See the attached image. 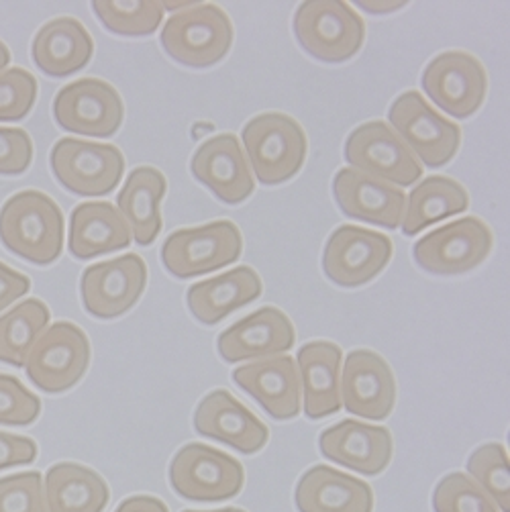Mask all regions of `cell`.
<instances>
[{"label": "cell", "mask_w": 510, "mask_h": 512, "mask_svg": "<svg viewBox=\"0 0 510 512\" xmlns=\"http://www.w3.org/2000/svg\"><path fill=\"white\" fill-rule=\"evenodd\" d=\"M0 243L35 266L54 264L64 249V215L39 190H23L0 209Z\"/></svg>", "instance_id": "1"}, {"label": "cell", "mask_w": 510, "mask_h": 512, "mask_svg": "<svg viewBox=\"0 0 510 512\" xmlns=\"http://www.w3.org/2000/svg\"><path fill=\"white\" fill-rule=\"evenodd\" d=\"M166 54L186 68H211L233 45L229 15L217 5H194L174 13L160 35Z\"/></svg>", "instance_id": "2"}, {"label": "cell", "mask_w": 510, "mask_h": 512, "mask_svg": "<svg viewBox=\"0 0 510 512\" xmlns=\"http://www.w3.org/2000/svg\"><path fill=\"white\" fill-rule=\"evenodd\" d=\"M243 145L249 166L264 186H278L294 178L309 151L302 127L282 113L251 119L243 129Z\"/></svg>", "instance_id": "3"}, {"label": "cell", "mask_w": 510, "mask_h": 512, "mask_svg": "<svg viewBox=\"0 0 510 512\" xmlns=\"http://www.w3.org/2000/svg\"><path fill=\"white\" fill-rule=\"evenodd\" d=\"M294 35L300 47L315 60L341 64L362 49L366 25L347 3L315 0L296 9Z\"/></svg>", "instance_id": "4"}, {"label": "cell", "mask_w": 510, "mask_h": 512, "mask_svg": "<svg viewBox=\"0 0 510 512\" xmlns=\"http://www.w3.org/2000/svg\"><path fill=\"white\" fill-rule=\"evenodd\" d=\"M90 366V341L74 323L60 321L47 327L31 347L25 372L33 386L45 394L74 388Z\"/></svg>", "instance_id": "5"}, {"label": "cell", "mask_w": 510, "mask_h": 512, "mask_svg": "<svg viewBox=\"0 0 510 512\" xmlns=\"http://www.w3.org/2000/svg\"><path fill=\"white\" fill-rule=\"evenodd\" d=\"M241 253L243 237L237 225L231 221H213L172 233L162 247V262L172 276L188 280L235 264Z\"/></svg>", "instance_id": "6"}, {"label": "cell", "mask_w": 510, "mask_h": 512, "mask_svg": "<svg viewBox=\"0 0 510 512\" xmlns=\"http://www.w3.org/2000/svg\"><path fill=\"white\" fill-rule=\"evenodd\" d=\"M388 121L413 156L433 170L449 164L462 143V129L433 111L417 90H408L392 102Z\"/></svg>", "instance_id": "7"}, {"label": "cell", "mask_w": 510, "mask_h": 512, "mask_svg": "<svg viewBox=\"0 0 510 512\" xmlns=\"http://www.w3.org/2000/svg\"><path fill=\"white\" fill-rule=\"evenodd\" d=\"M170 484L186 500L223 502L241 492L245 470L239 459L221 449L188 443L172 459Z\"/></svg>", "instance_id": "8"}, {"label": "cell", "mask_w": 510, "mask_h": 512, "mask_svg": "<svg viewBox=\"0 0 510 512\" xmlns=\"http://www.w3.org/2000/svg\"><path fill=\"white\" fill-rule=\"evenodd\" d=\"M49 164L66 190L86 198L111 194L125 174L119 147L74 137H64L54 145Z\"/></svg>", "instance_id": "9"}, {"label": "cell", "mask_w": 510, "mask_h": 512, "mask_svg": "<svg viewBox=\"0 0 510 512\" xmlns=\"http://www.w3.org/2000/svg\"><path fill=\"white\" fill-rule=\"evenodd\" d=\"M343 156L353 170L396 188L413 186L423 176L421 162L384 121L364 123L351 131Z\"/></svg>", "instance_id": "10"}, {"label": "cell", "mask_w": 510, "mask_h": 512, "mask_svg": "<svg viewBox=\"0 0 510 512\" xmlns=\"http://www.w3.org/2000/svg\"><path fill=\"white\" fill-rule=\"evenodd\" d=\"M492 251V233L476 217L443 225L415 243L419 268L437 276H457L478 268Z\"/></svg>", "instance_id": "11"}, {"label": "cell", "mask_w": 510, "mask_h": 512, "mask_svg": "<svg viewBox=\"0 0 510 512\" xmlns=\"http://www.w3.org/2000/svg\"><path fill=\"white\" fill-rule=\"evenodd\" d=\"M427 96L455 119H468L486 100L484 66L468 51H443L433 58L421 78Z\"/></svg>", "instance_id": "12"}, {"label": "cell", "mask_w": 510, "mask_h": 512, "mask_svg": "<svg viewBox=\"0 0 510 512\" xmlns=\"http://www.w3.org/2000/svg\"><path fill=\"white\" fill-rule=\"evenodd\" d=\"M388 235L355 225L335 229L323 251L325 276L343 288H355L374 280L392 260Z\"/></svg>", "instance_id": "13"}, {"label": "cell", "mask_w": 510, "mask_h": 512, "mask_svg": "<svg viewBox=\"0 0 510 512\" xmlns=\"http://www.w3.org/2000/svg\"><path fill=\"white\" fill-rule=\"evenodd\" d=\"M54 117L68 133L113 137L123 125L125 107L119 92L109 82L82 78L56 94Z\"/></svg>", "instance_id": "14"}, {"label": "cell", "mask_w": 510, "mask_h": 512, "mask_svg": "<svg viewBox=\"0 0 510 512\" xmlns=\"http://www.w3.org/2000/svg\"><path fill=\"white\" fill-rule=\"evenodd\" d=\"M147 286V266L137 253L84 270L80 294L86 313L96 319H117L131 311Z\"/></svg>", "instance_id": "15"}, {"label": "cell", "mask_w": 510, "mask_h": 512, "mask_svg": "<svg viewBox=\"0 0 510 512\" xmlns=\"http://www.w3.org/2000/svg\"><path fill=\"white\" fill-rule=\"evenodd\" d=\"M396 404V380L384 357L374 351L357 349L347 355L341 376V406L345 411L384 421Z\"/></svg>", "instance_id": "16"}, {"label": "cell", "mask_w": 510, "mask_h": 512, "mask_svg": "<svg viewBox=\"0 0 510 512\" xmlns=\"http://www.w3.org/2000/svg\"><path fill=\"white\" fill-rule=\"evenodd\" d=\"M194 429L198 435L227 443L243 455L266 447L270 429L227 390H213L196 406Z\"/></svg>", "instance_id": "17"}, {"label": "cell", "mask_w": 510, "mask_h": 512, "mask_svg": "<svg viewBox=\"0 0 510 512\" xmlns=\"http://www.w3.org/2000/svg\"><path fill=\"white\" fill-rule=\"evenodd\" d=\"M333 196L337 207L349 219L394 231L404 217L406 196L400 188L357 172L343 168L335 174Z\"/></svg>", "instance_id": "18"}, {"label": "cell", "mask_w": 510, "mask_h": 512, "mask_svg": "<svg viewBox=\"0 0 510 512\" xmlns=\"http://www.w3.org/2000/svg\"><path fill=\"white\" fill-rule=\"evenodd\" d=\"M190 170L202 186L227 204H241L255 190L249 164L233 133H221L204 141L192 156Z\"/></svg>", "instance_id": "19"}, {"label": "cell", "mask_w": 510, "mask_h": 512, "mask_svg": "<svg viewBox=\"0 0 510 512\" xmlns=\"http://www.w3.org/2000/svg\"><path fill=\"white\" fill-rule=\"evenodd\" d=\"M294 341L296 333L292 321L280 309L264 306L225 329L217 339V347L227 364H237L284 355L292 349Z\"/></svg>", "instance_id": "20"}, {"label": "cell", "mask_w": 510, "mask_h": 512, "mask_svg": "<svg viewBox=\"0 0 510 512\" xmlns=\"http://www.w3.org/2000/svg\"><path fill=\"white\" fill-rule=\"evenodd\" d=\"M325 459L362 476H378L392 462V433L357 421H341L327 427L319 437Z\"/></svg>", "instance_id": "21"}, {"label": "cell", "mask_w": 510, "mask_h": 512, "mask_svg": "<svg viewBox=\"0 0 510 512\" xmlns=\"http://www.w3.org/2000/svg\"><path fill=\"white\" fill-rule=\"evenodd\" d=\"M233 382L247 392L276 421L296 419L300 413V378L290 355H274L233 372Z\"/></svg>", "instance_id": "22"}, {"label": "cell", "mask_w": 510, "mask_h": 512, "mask_svg": "<svg viewBox=\"0 0 510 512\" xmlns=\"http://www.w3.org/2000/svg\"><path fill=\"white\" fill-rule=\"evenodd\" d=\"M343 353L331 341L306 343L296 357L304 394V415L319 421L341 411Z\"/></svg>", "instance_id": "23"}, {"label": "cell", "mask_w": 510, "mask_h": 512, "mask_svg": "<svg viewBox=\"0 0 510 512\" xmlns=\"http://www.w3.org/2000/svg\"><path fill=\"white\" fill-rule=\"evenodd\" d=\"M294 502L300 512H372L374 492L364 480L315 466L298 480Z\"/></svg>", "instance_id": "24"}, {"label": "cell", "mask_w": 510, "mask_h": 512, "mask_svg": "<svg viewBox=\"0 0 510 512\" xmlns=\"http://www.w3.org/2000/svg\"><path fill=\"white\" fill-rule=\"evenodd\" d=\"M92 54V35L78 19L72 17H60L45 23L31 45L35 66L51 78H66L84 70L92 60Z\"/></svg>", "instance_id": "25"}, {"label": "cell", "mask_w": 510, "mask_h": 512, "mask_svg": "<svg viewBox=\"0 0 510 512\" xmlns=\"http://www.w3.org/2000/svg\"><path fill=\"white\" fill-rule=\"evenodd\" d=\"M262 290L258 272L249 266H239L223 276L192 284L186 292V302L196 321L213 327L241 306L258 300Z\"/></svg>", "instance_id": "26"}, {"label": "cell", "mask_w": 510, "mask_h": 512, "mask_svg": "<svg viewBox=\"0 0 510 512\" xmlns=\"http://www.w3.org/2000/svg\"><path fill=\"white\" fill-rule=\"evenodd\" d=\"M131 239L127 221L111 202H82L72 211L68 247L82 262L129 247Z\"/></svg>", "instance_id": "27"}, {"label": "cell", "mask_w": 510, "mask_h": 512, "mask_svg": "<svg viewBox=\"0 0 510 512\" xmlns=\"http://www.w3.org/2000/svg\"><path fill=\"white\" fill-rule=\"evenodd\" d=\"M166 188L168 182L160 170L141 166L129 174L123 190L117 196L119 211L127 221L131 235L143 247L156 241L162 231L160 207L166 196Z\"/></svg>", "instance_id": "28"}, {"label": "cell", "mask_w": 510, "mask_h": 512, "mask_svg": "<svg viewBox=\"0 0 510 512\" xmlns=\"http://www.w3.org/2000/svg\"><path fill=\"white\" fill-rule=\"evenodd\" d=\"M109 486L98 472L80 464H58L45 474L47 512H105Z\"/></svg>", "instance_id": "29"}, {"label": "cell", "mask_w": 510, "mask_h": 512, "mask_svg": "<svg viewBox=\"0 0 510 512\" xmlns=\"http://www.w3.org/2000/svg\"><path fill=\"white\" fill-rule=\"evenodd\" d=\"M406 202L400 225L404 235L413 237L439 221L468 211L470 196L459 182L447 176H431L406 196Z\"/></svg>", "instance_id": "30"}, {"label": "cell", "mask_w": 510, "mask_h": 512, "mask_svg": "<svg viewBox=\"0 0 510 512\" xmlns=\"http://www.w3.org/2000/svg\"><path fill=\"white\" fill-rule=\"evenodd\" d=\"M51 313L47 306L29 298L0 317V362L23 368L39 335L47 329Z\"/></svg>", "instance_id": "31"}, {"label": "cell", "mask_w": 510, "mask_h": 512, "mask_svg": "<svg viewBox=\"0 0 510 512\" xmlns=\"http://www.w3.org/2000/svg\"><path fill=\"white\" fill-rule=\"evenodd\" d=\"M92 11L105 29L121 37H147L156 33L166 13L162 3H156V0H143V3L98 0V3H92Z\"/></svg>", "instance_id": "32"}, {"label": "cell", "mask_w": 510, "mask_h": 512, "mask_svg": "<svg viewBox=\"0 0 510 512\" xmlns=\"http://www.w3.org/2000/svg\"><path fill=\"white\" fill-rule=\"evenodd\" d=\"M468 472L500 512H510L508 453L500 443H486L478 447L468 459Z\"/></svg>", "instance_id": "33"}, {"label": "cell", "mask_w": 510, "mask_h": 512, "mask_svg": "<svg viewBox=\"0 0 510 512\" xmlns=\"http://www.w3.org/2000/svg\"><path fill=\"white\" fill-rule=\"evenodd\" d=\"M435 512H500L492 498L462 472L447 474L433 492Z\"/></svg>", "instance_id": "34"}, {"label": "cell", "mask_w": 510, "mask_h": 512, "mask_svg": "<svg viewBox=\"0 0 510 512\" xmlns=\"http://www.w3.org/2000/svg\"><path fill=\"white\" fill-rule=\"evenodd\" d=\"M37 100V80L23 68L0 72V121L25 119Z\"/></svg>", "instance_id": "35"}, {"label": "cell", "mask_w": 510, "mask_h": 512, "mask_svg": "<svg viewBox=\"0 0 510 512\" xmlns=\"http://www.w3.org/2000/svg\"><path fill=\"white\" fill-rule=\"evenodd\" d=\"M0 512H47L43 476L23 472L0 478Z\"/></svg>", "instance_id": "36"}, {"label": "cell", "mask_w": 510, "mask_h": 512, "mask_svg": "<svg viewBox=\"0 0 510 512\" xmlns=\"http://www.w3.org/2000/svg\"><path fill=\"white\" fill-rule=\"evenodd\" d=\"M41 400L15 376L0 374V425L27 427L37 421Z\"/></svg>", "instance_id": "37"}, {"label": "cell", "mask_w": 510, "mask_h": 512, "mask_svg": "<svg viewBox=\"0 0 510 512\" xmlns=\"http://www.w3.org/2000/svg\"><path fill=\"white\" fill-rule=\"evenodd\" d=\"M33 162V141L23 129L0 127V174L17 176Z\"/></svg>", "instance_id": "38"}, {"label": "cell", "mask_w": 510, "mask_h": 512, "mask_svg": "<svg viewBox=\"0 0 510 512\" xmlns=\"http://www.w3.org/2000/svg\"><path fill=\"white\" fill-rule=\"evenodd\" d=\"M37 457V445L33 439L0 431V470L29 466Z\"/></svg>", "instance_id": "39"}, {"label": "cell", "mask_w": 510, "mask_h": 512, "mask_svg": "<svg viewBox=\"0 0 510 512\" xmlns=\"http://www.w3.org/2000/svg\"><path fill=\"white\" fill-rule=\"evenodd\" d=\"M31 290V280L0 262V313Z\"/></svg>", "instance_id": "40"}, {"label": "cell", "mask_w": 510, "mask_h": 512, "mask_svg": "<svg viewBox=\"0 0 510 512\" xmlns=\"http://www.w3.org/2000/svg\"><path fill=\"white\" fill-rule=\"evenodd\" d=\"M115 512H170V508L156 496H133L123 500Z\"/></svg>", "instance_id": "41"}, {"label": "cell", "mask_w": 510, "mask_h": 512, "mask_svg": "<svg viewBox=\"0 0 510 512\" xmlns=\"http://www.w3.org/2000/svg\"><path fill=\"white\" fill-rule=\"evenodd\" d=\"M357 7L372 13V15H382V13H392V11L402 9V7H406V3H382V0L380 3H368V0H360Z\"/></svg>", "instance_id": "42"}, {"label": "cell", "mask_w": 510, "mask_h": 512, "mask_svg": "<svg viewBox=\"0 0 510 512\" xmlns=\"http://www.w3.org/2000/svg\"><path fill=\"white\" fill-rule=\"evenodd\" d=\"M9 64H11V51L3 41H0V72L7 70Z\"/></svg>", "instance_id": "43"}, {"label": "cell", "mask_w": 510, "mask_h": 512, "mask_svg": "<svg viewBox=\"0 0 510 512\" xmlns=\"http://www.w3.org/2000/svg\"><path fill=\"white\" fill-rule=\"evenodd\" d=\"M196 3H166V5H162L164 7V11L168 9V11H176V9H188V7H194Z\"/></svg>", "instance_id": "44"}, {"label": "cell", "mask_w": 510, "mask_h": 512, "mask_svg": "<svg viewBox=\"0 0 510 512\" xmlns=\"http://www.w3.org/2000/svg\"><path fill=\"white\" fill-rule=\"evenodd\" d=\"M184 512H200V510H184ZM211 512H245L241 508H221V510H211Z\"/></svg>", "instance_id": "45"}]
</instances>
